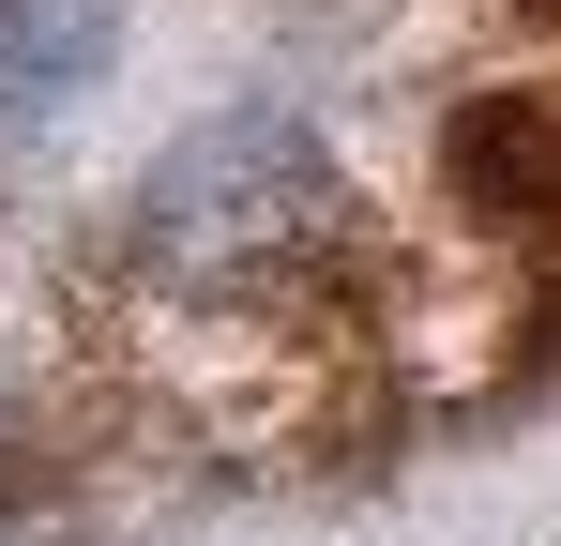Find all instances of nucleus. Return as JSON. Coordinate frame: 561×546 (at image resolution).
Masks as SVG:
<instances>
[{
  "instance_id": "obj_2",
  "label": "nucleus",
  "mask_w": 561,
  "mask_h": 546,
  "mask_svg": "<svg viewBox=\"0 0 561 546\" xmlns=\"http://www.w3.org/2000/svg\"><path fill=\"white\" fill-rule=\"evenodd\" d=\"M106 61V0H0V91L46 106V91H92Z\"/></svg>"
},
{
  "instance_id": "obj_1",
  "label": "nucleus",
  "mask_w": 561,
  "mask_h": 546,
  "mask_svg": "<svg viewBox=\"0 0 561 546\" xmlns=\"http://www.w3.org/2000/svg\"><path fill=\"white\" fill-rule=\"evenodd\" d=\"M319 228V152L288 122H213L197 152L152 168V259L168 273H243Z\"/></svg>"
}]
</instances>
